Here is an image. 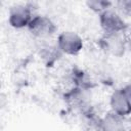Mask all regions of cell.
I'll return each mask as SVG.
<instances>
[{"label": "cell", "mask_w": 131, "mask_h": 131, "mask_svg": "<svg viewBox=\"0 0 131 131\" xmlns=\"http://www.w3.org/2000/svg\"><path fill=\"white\" fill-rule=\"evenodd\" d=\"M110 104L113 112L125 117L131 112V87L127 85L113 92L110 98Z\"/></svg>", "instance_id": "obj_1"}, {"label": "cell", "mask_w": 131, "mask_h": 131, "mask_svg": "<svg viewBox=\"0 0 131 131\" xmlns=\"http://www.w3.org/2000/svg\"><path fill=\"white\" fill-rule=\"evenodd\" d=\"M99 24L104 34H122L127 28L121 15L110 8L99 13Z\"/></svg>", "instance_id": "obj_2"}, {"label": "cell", "mask_w": 131, "mask_h": 131, "mask_svg": "<svg viewBox=\"0 0 131 131\" xmlns=\"http://www.w3.org/2000/svg\"><path fill=\"white\" fill-rule=\"evenodd\" d=\"M57 48L68 55H77L83 49V40L75 32L66 31L57 37Z\"/></svg>", "instance_id": "obj_3"}, {"label": "cell", "mask_w": 131, "mask_h": 131, "mask_svg": "<svg viewBox=\"0 0 131 131\" xmlns=\"http://www.w3.org/2000/svg\"><path fill=\"white\" fill-rule=\"evenodd\" d=\"M30 33L37 38H49L56 32L55 24L47 16L36 15L32 17L28 27Z\"/></svg>", "instance_id": "obj_4"}, {"label": "cell", "mask_w": 131, "mask_h": 131, "mask_svg": "<svg viewBox=\"0 0 131 131\" xmlns=\"http://www.w3.org/2000/svg\"><path fill=\"white\" fill-rule=\"evenodd\" d=\"M100 46L105 52L114 56H122L126 49L121 34H104L100 40Z\"/></svg>", "instance_id": "obj_5"}, {"label": "cell", "mask_w": 131, "mask_h": 131, "mask_svg": "<svg viewBox=\"0 0 131 131\" xmlns=\"http://www.w3.org/2000/svg\"><path fill=\"white\" fill-rule=\"evenodd\" d=\"M32 17L33 16L30 8L25 5H16L10 9L8 21L11 27L15 29H23L28 27Z\"/></svg>", "instance_id": "obj_6"}, {"label": "cell", "mask_w": 131, "mask_h": 131, "mask_svg": "<svg viewBox=\"0 0 131 131\" xmlns=\"http://www.w3.org/2000/svg\"><path fill=\"white\" fill-rule=\"evenodd\" d=\"M99 128L107 131H120L124 129V117L111 111L101 120H99Z\"/></svg>", "instance_id": "obj_7"}, {"label": "cell", "mask_w": 131, "mask_h": 131, "mask_svg": "<svg viewBox=\"0 0 131 131\" xmlns=\"http://www.w3.org/2000/svg\"><path fill=\"white\" fill-rule=\"evenodd\" d=\"M66 99L68 103L74 107H82L85 106L87 97L85 94V88L82 87H76L72 89L70 92L66 94Z\"/></svg>", "instance_id": "obj_8"}, {"label": "cell", "mask_w": 131, "mask_h": 131, "mask_svg": "<svg viewBox=\"0 0 131 131\" xmlns=\"http://www.w3.org/2000/svg\"><path fill=\"white\" fill-rule=\"evenodd\" d=\"M86 5L90 10L100 13L110 8L111 1L110 0H86Z\"/></svg>", "instance_id": "obj_9"}]
</instances>
